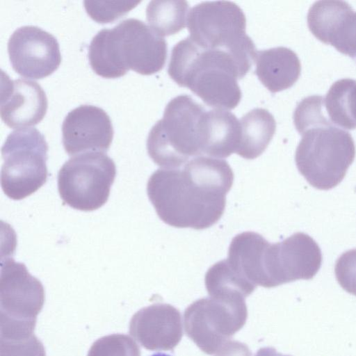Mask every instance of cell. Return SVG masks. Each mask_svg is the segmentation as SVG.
<instances>
[{
  "instance_id": "cell-1",
  "label": "cell",
  "mask_w": 356,
  "mask_h": 356,
  "mask_svg": "<svg viewBox=\"0 0 356 356\" xmlns=\"http://www.w3.org/2000/svg\"><path fill=\"white\" fill-rule=\"evenodd\" d=\"M234 181L229 163L200 156L182 168H162L149 178L147 193L160 219L177 228H209L222 217Z\"/></svg>"
},
{
  "instance_id": "cell-2",
  "label": "cell",
  "mask_w": 356,
  "mask_h": 356,
  "mask_svg": "<svg viewBox=\"0 0 356 356\" xmlns=\"http://www.w3.org/2000/svg\"><path fill=\"white\" fill-rule=\"evenodd\" d=\"M168 72L209 106L229 110L240 102L237 81L248 70L231 52L201 47L188 37L174 46Z\"/></svg>"
},
{
  "instance_id": "cell-3",
  "label": "cell",
  "mask_w": 356,
  "mask_h": 356,
  "mask_svg": "<svg viewBox=\"0 0 356 356\" xmlns=\"http://www.w3.org/2000/svg\"><path fill=\"white\" fill-rule=\"evenodd\" d=\"M167 57V43L143 22L134 18L104 29L92 39L90 65L100 76L115 79L129 70L143 75L161 70Z\"/></svg>"
},
{
  "instance_id": "cell-4",
  "label": "cell",
  "mask_w": 356,
  "mask_h": 356,
  "mask_svg": "<svg viewBox=\"0 0 356 356\" xmlns=\"http://www.w3.org/2000/svg\"><path fill=\"white\" fill-rule=\"evenodd\" d=\"M205 108L186 95H179L165 106L162 119L151 129L147 149L163 168H179L190 158L205 156Z\"/></svg>"
},
{
  "instance_id": "cell-5",
  "label": "cell",
  "mask_w": 356,
  "mask_h": 356,
  "mask_svg": "<svg viewBox=\"0 0 356 356\" xmlns=\"http://www.w3.org/2000/svg\"><path fill=\"white\" fill-rule=\"evenodd\" d=\"M301 135L295 154L300 174L317 189L337 186L355 157L352 136L332 123L313 126Z\"/></svg>"
},
{
  "instance_id": "cell-6",
  "label": "cell",
  "mask_w": 356,
  "mask_h": 356,
  "mask_svg": "<svg viewBox=\"0 0 356 356\" xmlns=\"http://www.w3.org/2000/svg\"><path fill=\"white\" fill-rule=\"evenodd\" d=\"M191 39L205 49H222L233 54L250 70L257 51L246 34V18L241 8L228 1H205L188 13Z\"/></svg>"
},
{
  "instance_id": "cell-7",
  "label": "cell",
  "mask_w": 356,
  "mask_h": 356,
  "mask_svg": "<svg viewBox=\"0 0 356 356\" xmlns=\"http://www.w3.org/2000/svg\"><path fill=\"white\" fill-rule=\"evenodd\" d=\"M48 145L35 128L11 132L1 148V185L9 198L24 199L45 184Z\"/></svg>"
},
{
  "instance_id": "cell-8",
  "label": "cell",
  "mask_w": 356,
  "mask_h": 356,
  "mask_svg": "<svg viewBox=\"0 0 356 356\" xmlns=\"http://www.w3.org/2000/svg\"><path fill=\"white\" fill-rule=\"evenodd\" d=\"M115 175V163L104 152L79 154L66 161L58 172L60 196L75 209L96 210L107 202Z\"/></svg>"
},
{
  "instance_id": "cell-9",
  "label": "cell",
  "mask_w": 356,
  "mask_h": 356,
  "mask_svg": "<svg viewBox=\"0 0 356 356\" xmlns=\"http://www.w3.org/2000/svg\"><path fill=\"white\" fill-rule=\"evenodd\" d=\"M321 263L318 245L303 232H296L276 243L266 240L260 254L262 280L269 284L311 279Z\"/></svg>"
},
{
  "instance_id": "cell-10",
  "label": "cell",
  "mask_w": 356,
  "mask_h": 356,
  "mask_svg": "<svg viewBox=\"0 0 356 356\" xmlns=\"http://www.w3.org/2000/svg\"><path fill=\"white\" fill-rule=\"evenodd\" d=\"M8 53L13 70L28 79L48 76L58 69L61 62L56 38L35 26L16 29L8 40Z\"/></svg>"
},
{
  "instance_id": "cell-11",
  "label": "cell",
  "mask_w": 356,
  "mask_h": 356,
  "mask_svg": "<svg viewBox=\"0 0 356 356\" xmlns=\"http://www.w3.org/2000/svg\"><path fill=\"white\" fill-rule=\"evenodd\" d=\"M63 144L70 156L87 152H106L112 143L113 128L102 108L81 105L66 115L62 125Z\"/></svg>"
},
{
  "instance_id": "cell-12",
  "label": "cell",
  "mask_w": 356,
  "mask_h": 356,
  "mask_svg": "<svg viewBox=\"0 0 356 356\" xmlns=\"http://www.w3.org/2000/svg\"><path fill=\"white\" fill-rule=\"evenodd\" d=\"M307 25L320 41L356 58V12L343 1H318L309 9Z\"/></svg>"
},
{
  "instance_id": "cell-13",
  "label": "cell",
  "mask_w": 356,
  "mask_h": 356,
  "mask_svg": "<svg viewBox=\"0 0 356 356\" xmlns=\"http://www.w3.org/2000/svg\"><path fill=\"white\" fill-rule=\"evenodd\" d=\"M47 98L42 88L31 80L2 79L0 115L11 129L29 128L46 115Z\"/></svg>"
},
{
  "instance_id": "cell-14",
  "label": "cell",
  "mask_w": 356,
  "mask_h": 356,
  "mask_svg": "<svg viewBox=\"0 0 356 356\" xmlns=\"http://www.w3.org/2000/svg\"><path fill=\"white\" fill-rule=\"evenodd\" d=\"M255 74L271 92L291 87L298 79L301 64L291 49L278 47L257 51Z\"/></svg>"
},
{
  "instance_id": "cell-15",
  "label": "cell",
  "mask_w": 356,
  "mask_h": 356,
  "mask_svg": "<svg viewBox=\"0 0 356 356\" xmlns=\"http://www.w3.org/2000/svg\"><path fill=\"white\" fill-rule=\"evenodd\" d=\"M240 138V122L235 115L225 109L207 111L206 156L226 158L236 153Z\"/></svg>"
},
{
  "instance_id": "cell-16",
  "label": "cell",
  "mask_w": 356,
  "mask_h": 356,
  "mask_svg": "<svg viewBox=\"0 0 356 356\" xmlns=\"http://www.w3.org/2000/svg\"><path fill=\"white\" fill-rule=\"evenodd\" d=\"M241 138L236 153L246 159L259 156L271 141L275 131L276 122L266 109L251 110L240 120Z\"/></svg>"
},
{
  "instance_id": "cell-17",
  "label": "cell",
  "mask_w": 356,
  "mask_h": 356,
  "mask_svg": "<svg viewBox=\"0 0 356 356\" xmlns=\"http://www.w3.org/2000/svg\"><path fill=\"white\" fill-rule=\"evenodd\" d=\"M324 106L333 124L356 129V80L346 78L334 82L326 94Z\"/></svg>"
},
{
  "instance_id": "cell-18",
  "label": "cell",
  "mask_w": 356,
  "mask_h": 356,
  "mask_svg": "<svg viewBox=\"0 0 356 356\" xmlns=\"http://www.w3.org/2000/svg\"><path fill=\"white\" fill-rule=\"evenodd\" d=\"M189 5L183 0H154L146 8L149 26L159 36L174 35L187 24Z\"/></svg>"
},
{
  "instance_id": "cell-19",
  "label": "cell",
  "mask_w": 356,
  "mask_h": 356,
  "mask_svg": "<svg viewBox=\"0 0 356 356\" xmlns=\"http://www.w3.org/2000/svg\"><path fill=\"white\" fill-rule=\"evenodd\" d=\"M323 108L324 99L321 95L307 97L298 104L293 113V122L300 134L313 126L332 123Z\"/></svg>"
},
{
  "instance_id": "cell-20",
  "label": "cell",
  "mask_w": 356,
  "mask_h": 356,
  "mask_svg": "<svg viewBox=\"0 0 356 356\" xmlns=\"http://www.w3.org/2000/svg\"><path fill=\"white\" fill-rule=\"evenodd\" d=\"M140 1H84L87 13L99 23L112 22L129 13Z\"/></svg>"
},
{
  "instance_id": "cell-21",
  "label": "cell",
  "mask_w": 356,
  "mask_h": 356,
  "mask_svg": "<svg viewBox=\"0 0 356 356\" xmlns=\"http://www.w3.org/2000/svg\"><path fill=\"white\" fill-rule=\"evenodd\" d=\"M334 272L342 286L356 291V248L346 251L337 259Z\"/></svg>"
},
{
  "instance_id": "cell-22",
  "label": "cell",
  "mask_w": 356,
  "mask_h": 356,
  "mask_svg": "<svg viewBox=\"0 0 356 356\" xmlns=\"http://www.w3.org/2000/svg\"><path fill=\"white\" fill-rule=\"evenodd\" d=\"M150 356H171L167 353H163V352H157L154 354H152Z\"/></svg>"
}]
</instances>
